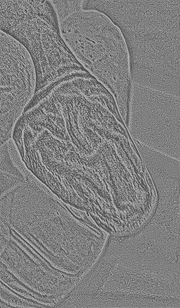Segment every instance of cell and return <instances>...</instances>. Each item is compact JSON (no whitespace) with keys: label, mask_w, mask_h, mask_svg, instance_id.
Masks as SVG:
<instances>
[{"label":"cell","mask_w":180,"mask_h":308,"mask_svg":"<svg viewBox=\"0 0 180 308\" xmlns=\"http://www.w3.org/2000/svg\"><path fill=\"white\" fill-rule=\"evenodd\" d=\"M61 32L75 58L101 81L118 65L123 56L122 35L104 13L83 8L80 2L67 13Z\"/></svg>","instance_id":"6da1fadb"},{"label":"cell","mask_w":180,"mask_h":308,"mask_svg":"<svg viewBox=\"0 0 180 308\" xmlns=\"http://www.w3.org/2000/svg\"><path fill=\"white\" fill-rule=\"evenodd\" d=\"M1 131H2V132H3V131H2V130H1ZM8 132V133H10V132Z\"/></svg>","instance_id":"7a4b0ae2"}]
</instances>
